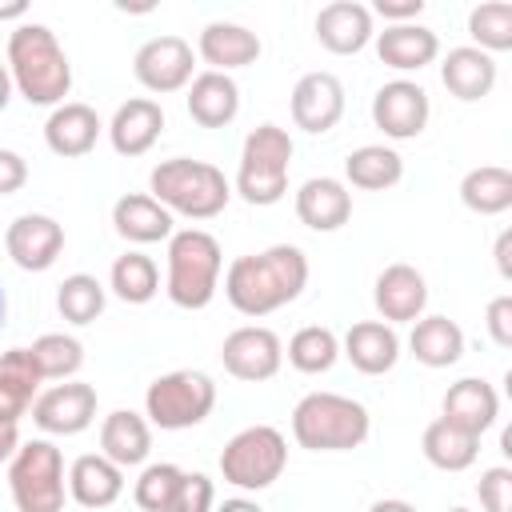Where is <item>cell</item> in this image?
<instances>
[{
  "label": "cell",
  "mask_w": 512,
  "mask_h": 512,
  "mask_svg": "<svg viewBox=\"0 0 512 512\" xmlns=\"http://www.w3.org/2000/svg\"><path fill=\"white\" fill-rule=\"evenodd\" d=\"M308 284V256L296 244L236 256L224 276V296L240 316H268L292 304Z\"/></svg>",
  "instance_id": "1"
},
{
  "label": "cell",
  "mask_w": 512,
  "mask_h": 512,
  "mask_svg": "<svg viewBox=\"0 0 512 512\" xmlns=\"http://www.w3.org/2000/svg\"><path fill=\"white\" fill-rule=\"evenodd\" d=\"M8 76L28 104L60 108L72 92V64L48 24H20L8 36Z\"/></svg>",
  "instance_id": "2"
},
{
  "label": "cell",
  "mask_w": 512,
  "mask_h": 512,
  "mask_svg": "<svg viewBox=\"0 0 512 512\" xmlns=\"http://www.w3.org/2000/svg\"><path fill=\"white\" fill-rule=\"evenodd\" d=\"M152 184V200H160L168 212H180L188 220H212L228 208L232 200V184L224 180V172L208 160H192V156H176V160H160L148 176Z\"/></svg>",
  "instance_id": "3"
},
{
  "label": "cell",
  "mask_w": 512,
  "mask_h": 512,
  "mask_svg": "<svg viewBox=\"0 0 512 512\" xmlns=\"http://www.w3.org/2000/svg\"><path fill=\"white\" fill-rule=\"evenodd\" d=\"M372 432L368 408L340 392H308L292 408V436L308 452H348Z\"/></svg>",
  "instance_id": "4"
},
{
  "label": "cell",
  "mask_w": 512,
  "mask_h": 512,
  "mask_svg": "<svg viewBox=\"0 0 512 512\" xmlns=\"http://www.w3.org/2000/svg\"><path fill=\"white\" fill-rule=\"evenodd\" d=\"M220 244L204 228H184L168 236V300L176 308H208L220 284Z\"/></svg>",
  "instance_id": "5"
},
{
  "label": "cell",
  "mask_w": 512,
  "mask_h": 512,
  "mask_svg": "<svg viewBox=\"0 0 512 512\" xmlns=\"http://www.w3.org/2000/svg\"><path fill=\"white\" fill-rule=\"evenodd\" d=\"M288 164H292V136L280 124H256L240 152L236 192L248 204H280L288 192Z\"/></svg>",
  "instance_id": "6"
},
{
  "label": "cell",
  "mask_w": 512,
  "mask_h": 512,
  "mask_svg": "<svg viewBox=\"0 0 512 512\" xmlns=\"http://www.w3.org/2000/svg\"><path fill=\"white\" fill-rule=\"evenodd\" d=\"M216 404V384L208 372L200 368H176L164 372L148 384L144 392V416L156 428L180 432V428H196Z\"/></svg>",
  "instance_id": "7"
},
{
  "label": "cell",
  "mask_w": 512,
  "mask_h": 512,
  "mask_svg": "<svg viewBox=\"0 0 512 512\" xmlns=\"http://www.w3.org/2000/svg\"><path fill=\"white\" fill-rule=\"evenodd\" d=\"M8 488L20 512L64 508V456L52 440H28L8 460Z\"/></svg>",
  "instance_id": "8"
},
{
  "label": "cell",
  "mask_w": 512,
  "mask_h": 512,
  "mask_svg": "<svg viewBox=\"0 0 512 512\" xmlns=\"http://www.w3.org/2000/svg\"><path fill=\"white\" fill-rule=\"evenodd\" d=\"M288 464V444L272 424H252L236 432L220 452V476L240 492H260L280 480Z\"/></svg>",
  "instance_id": "9"
},
{
  "label": "cell",
  "mask_w": 512,
  "mask_h": 512,
  "mask_svg": "<svg viewBox=\"0 0 512 512\" xmlns=\"http://www.w3.org/2000/svg\"><path fill=\"white\" fill-rule=\"evenodd\" d=\"M196 56L184 36H152L136 48L132 72L148 92H180L192 80Z\"/></svg>",
  "instance_id": "10"
},
{
  "label": "cell",
  "mask_w": 512,
  "mask_h": 512,
  "mask_svg": "<svg viewBox=\"0 0 512 512\" xmlns=\"http://www.w3.org/2000/svg\"><path fill=\"white\" fill-rule=\"evenodd\" d=\"M220 360L224 368L236 376V380H248V384H260V380H272L280 372V360H284V344L272 328L264 324H244L236 332L224 336V348H220Z\"/></svg>",
  "instance_id": "11"
},
{
  "label": "cell",
  "mask_w": 512,
  "mask_h": 512,
  "mask_svg": "<svg viewBox=\"0 0 512 512\" xmlns=\"http://www.w3.org/2000/svg\"><path fill=\"white\" fill-rule=\"evenodd\" d=\"M32 420L52 436H76L96 420V388L84 380L52 384L32 400Z\"/></svg>",
  "instance_id": "12"
},
{
  "label": "cell",
  "mask_w": 512,
  "mask_h": 512,
  "mask_svg": "<svg viewBox=\"0 0 512 512\" xmlns=\"http://www.w3.org/2000/svg\"><path fill=\"white\" fill-rule=\"evenodd\" d=\"M428 112H432L428 92L420 84H412V80H388L372 96V124L392 140L420 136L424 124H428Z\"/></svg>",
  "instance_id": "13"
},
{
  "label": "cell",
  "mask_w": 512,
  "mask_h": 512,
  "mask_svg": "<svg viewBox=\"0 0 512 512\" xmlns=\"http://www.w3.org/2000/svg\"><path fill=\"white\" fill-rule=\"evenodd\" d=\"M4 248H8V256H12L16 268L44 272V268L56 264V256L64 248V228H60V220H52L44 212H24V216H16L8 224Z\"/></svg>",
  "instance_id": "14"
},
{
  "label": "cell",
  "mask_w": 512,
  "mask_h": 512,
  "mask_svg": "<svg viewBox=\"0 0 512 512\" xmlns=\"http://www.w3.org/2000/svg\"><path fill=\"white\" fill-rule=\"evenodd\" d=\"M344 116V84L332 72H308L296 80L292 88V120L296 128L320 136L328 128H336Z\"/></svg>",
  "instance_id": "15"
},
{
  "label": "cell",
  "mask_w": 512,
  "mask_h": 512,
  "mask_svg": "<svg viewBox=\"0 0 512 512\" xmlns=\"http://www.w3.org/2000/svg\"><path fill=\"white\" fill-rule=\"evenodd\" d=\"M372 300H376V312L384 316V324H416L428 304V284L412 264H388L376 276Z\"/></svg>",
  "instance_id": "16"
},
{
  "label": "cell",
  "mask_w": 512,
  "mask_h": 512,
  "mask_svg": "<svg viewBox=\"0 0 512 512\" xmlns=\"http://www.w3.org/2000/svg\"><path fill=\"white\" fill-rule=\"evenodd\" d=\"M372 12L368 4H356V0H332L316 12V40L336 52V56H352L360 52L368 40H372Z\"/></svg>",
  "instance_id": "17"
},
{
  "label": "cell",
  "mask_w": 512,
  "mask_h": 512,
  "mask_svg": "<svg viewBox=\"0 0 512 512\" xmlns=\"http://www.w3.org/2000/svg\"><path fill=\"white\" fill-rule=\"evenodd\" d=\"M164 132V108L152 96H132L116 108L108 124V140L120 156H144Z\"/></svg>",
  "instance_id": "18"
},
{
  "label": "cell",
  "mask_w": 512,
  "mask_h": 512,
  "mask_svg": "<svg viewBox=\"0 0 512 512\" xmlns=\"http://www.w3.org/2000/svg\"><path fill=\"white\" fill-rule=\"evenodd\" d=\"M296 216L312 232H336L352 216V192L336 176H312L296 192Z\"/></svg>",
  "instance_id": "19"
},
{
  "label": "cell",
  "mask_w": 512,
  "mask_h": 512,
  "mask_svg": "<svg viewBox=\"0 0 512 512\" xmlns=\"http://www.w3.org/2000/svg\"><path fill=\"white\" fill-rule=\"evenodd\" d=\"M196 52L204 56L208 72H232V68H248L260 60V36L248 32L244 24L212 20V24H204Z\"/></svg>",
  "instance_id": "20"
},
{
  "label": "cell",
  "mask_w": 512,
  "mask_h": 512,
  "mask_svg": "<svg viewBox=\"0 0 512 512\" xmlns=\"http://www.w3.org/2000/svg\"><path fill=\"white\" fill-rule=\"evenodd\" d=\"M496 416H500V396L480 376H464L444 392V420L472 436H484L496 424Z\"/></svg>",
  "instance_id": "21"
},
{
  "label": "cell",
  "mask_w": 512,
  "mask_h": 512,
  "mask_svg": "<svg viewBox=\"0 0 512 512\" xmlns=\"http://www.w3.org/2000/svg\"><path fill=\"white\" fill-rule=\"evenodd\" d=\"M100 116L92 104H80V100H64L60 108H52V116L44 120V140L56 156H84L96 148V136H100Z\"/></svg>",
  "instance_id": "22"
},
{
  "label": "cell",
  "mask_w": 512,
  "mask_h": 512,
  "mask_svg": "<svg viewBox=\"0 0 512 512\" xmlns=\"http://www.w3.org/2000/svg\"><path fill=\"white\" fill-rule=\"evenodd\" d=\"M376 56L396 72H420L440 56V36L424 24H388L376 32Z\"/></svg>",
  "instance_id": "23"
},
{
  "label": "cell",
  "mask_w": 512,
  "mask_h": 512,
  "mask_svg": "<svg viewBox=\"0 0 512 512\" xmlns=\"http://www.w3.org/2000/svg\"><path fill=\"white\" fill-rule=\"evenodd\" d=\"M344 356L364 376H384L400 360V336L384 320H356L344 336Z\"/></svg>",
  "instance_id": "24"
},
{
  "label": "cell",
  "mask_w": 512,
  "mask_h": 512,
  "mask_svg": "<svg viewBox=\"0 0 512 512\" xmlns=\"http://www.w3.org/2000/svg\"><path fill=\"white\" fill-rule=\"evenodd\" d=\"M152 452V428L140 412L116 408L100 424V456H108L116 468H136Z\"/></svg>",
  "instance_id": "25"
},
{
  "label": "cell",
  "mask_w": 512,
  "mask_h": 512,
  "mask_svg": "<svg viewBox=\"0 0 512 512\" xmlns=\"http://www.w3.org/2000/svg\"><path fill=\"white\" fill-rule=\"evenodd\" d=\"M120 492H124V468H116L108 456L88 452V456L72 460V468H68V496L80 508H108V504L120 500Z\"/></svg>",
  "instance_id": "26"
},
{
  "label": "cell",
  "mask_w": 512,
  "mask_h": 512,
  "mask_svg": "<svg viewBox=\"0 0 512 512\" xmlns=\"http://www.w3.org/2000/svg\"><path fill=\"white\" fill-rule=\"evenodd\" d=\"M440 80H444V88H448L456 100H464V104L484 100V96L496 88V60H492L488 52L472 48V44L448 48V56H444V64H440Z\"/></svg>",
  "instance_id": "27"
},
{
  "label": "cell",
  "mask_w": 512,
  "mask_h": 512,
  "mask_svg": "<svg viewBox=\"0 0 512 512\" xmlns=\"http://www.w3.org/2000/svg\"><path fill=\"white\" fill-rule=\"evenodd\" d=\"M240 112V88L228 72H200L188 88V116L200 128H224Z\"/></svg>",
  "instance_id": "28"
},
{
  "label": "cell",
  "mask_w": 512,
  "mask_h": 512,
  "mask_svg": "<svg viewBox=\"0 0 512 512\" xmlns=\"http://www.w3.org/2000/svg\"><path fill=\"white\" fill-rule=\"evenodd\" d=\"M112 224L132 244H156L172 236V212L148 192H128L112 204Z\"/></svg>",
  "instance_id": "29"
},
{
  "label": "cell",
  "mask_w": 512,
  "mask_h": 512,
  "mask_svg": "<svg viewBox=\"0 0 512 512\" xmlns=\"http://www.w3.org/2000/svg\"><path fill=\"white\" fill-rule=\"evenodd\" d=\"M40 388V372L32 368L28 348H8L0 356V424H20Z\"/></svg>",
  "instance_id": "30"
},
{
  "label": "cell",
  "mask_w": 512,
  "mask_h": 512,
  "mask_svg": "<svg viewBox=\"0 0 512 512\" xmlns=\"http://www.w3.org/2000/svg\"><path fill=\"white\" fill-rule=\"evenodd\" d=\"M408 348L424 368H448V364H456L464 356V332L448 316H420L412 324Z\"/></svg>",
  "instance_id": "31"
},
{
  "label": "cell",
  "mask_w": 512,
  "mask_h": 512,
  "mask_svg": "<svg viewBox=\"0 0 512 512\" xmlns=\"http://www.w3.org/2000/svg\"><path fill=\"white\" fill-rule=\"evenodd\" d=\"M420 448H424V456H428L432 468H440V472H464L480 456V436H472V432H464V428H456V424H448L440 416V420H432L424 428Z\"/></svg>",
  "instance_id": "32"
},
{
  "label": "cell",
  "mask_w": 512,
  "mask_h": 512,
  "mask_svg": "<svg viewBox=\"0 0 512 512\" xmlns=\"http://www.w3.org/2000/svg\"><path fill=\"white\" fill-rule=\"evenodd\" d=\"M344 176L352 188H364V192H384L392 184H400L404 176V160L396 148H384V144H364L356 152H348L344 160Z\"/></svg>",
  "instance_id": "33"
},
{
  "label": "cell",
  "mask_w": 512,
  "mask_h": 512,
  "mask_svg": "<svg viewBox=\"0 0 512 512\" xmlns=\"http://www.w3.org/2000/svg\"><path fill=\"white\" fill-rule=\"evenodd\" d=\"M460 200L464 208L480 216H500L512 208V172L500 164H480L460 180Z\"/></svg>",
  "instance_id": "34"
},
{
  "label": "cell",
  "mask_w": 512,
  "mask_h": 512,
  "mask_svg": "<svg viewBox=\"0 0 512 512\" xmlns=\"http://www.w3.org/2000/svg\"><path fill=\"white\" fill-rule=\"evenodd\" d=\"M108 284L124 304H148L160 292V268L144 252H124V256H116Z\"/></svg>",
  "instance_id": "35"
},
{
  "label": "cell",
  "mask_w": 512,
  "mask_h": 512,
  "mask_svg": "<svg viewBox=\"0 0 512 512\" xmlns=\"http://www.w3.org/2000/svg\"><path fill=\"white\" fill-rule=\"evenodd\" d=\"M28 356H32V368L40 372V380H72L84 364V344L64 332H44L40 340H32Z\"/></svg>",
  "instance_id": "36"
},
{
  "label": "cell",
  "mask_w": 512,
  "mask_h": 512,
  "mask_svg": "<svg viewBox=\"0 0 512 512\" xmlns=\"http://www.w3.org/2000/svg\"><path fill=\"white\" fill-rule=\"evenodd\" d=\"M336 356H340V340H336L332 328L308 324V328H300V332L288 340V364H292L296 372H304V376L328 372V368L336 364Z\"/></svg>",
  "instance_id": "37"
},
{
  "label": "cell",
  "mask_w": 512,
  "mask_h": 512,
  "mask_svg": "<svg viewBox=\"0 0 512 512\" xmlns=\"http://www.w3.org/2000/svg\"><path fill=\"white\" fill-rule=\"evenodd\" d=\"M468 36L480 52H508L512 48V4L508 0H484L468 12Z\"/></svg>",
  "instance_id": "38"
},
{
  "label": "cell",
  "mask_w": 512,
  "mask_h": 512,
  "mask_svg": "<svg viewBox=\"0 0 512 512\" xmlns=\"http://www.w3.org/2000/svg\"><path fill=\"white\" fill-rule=\"evenodd\" d=\"M56 308L68 324H92L104 312V284L88 272H72L56 288Z\"/></svg>",
  "instance_id": "39"
},
{
  "label": "cell",
  "mask_w": 512,
  "mask_h": 512,
  "mask_svg": "<svg viewBox=\"0 0 512 512\" xmlns=\"http://www.w3.org/2000/svg\"><path fill=\"white\" fill-rule=\"evenodd\" d=\"M180 480H184V472H180L176 464H168V460L148 464V468L140 472L136 488H132V500H136L144 512H168V508H172V496H176V488H180Z\"/></svg>",
  "instance_id": "40"
},
{
  "label": "cell",
  "mask_w": 512,
  "mask_h": 512,
  "mask_svg": "<svg viewBox=\"0 0 512 512\" xmlns=\"http://www.w3.org/2000/svg\"><path fill=\"white\" fill-rule=\"evenodd\" d=\"M476 492H480L484 512H512V468H504V464L484 468Z\"/></svg>",
  "instance_id": "41"
},
{
  "label": "cell",
  "mask_w": 512,
  "mask_h": 512,
  "mask_svg": "<svg viewBox=\"0 0 512 512\" xmlns=\"http://www.w3.org/2000/svg\"><path fill=\"white\" fill-rule=\"evenodd\" d=\"M212 504H216L212 480L204 472H184V480H180L168 512H212Z\"/></svg>",
  "instance_id": "42"
},
{
  "label": "cell",
  "mask_w": 512,
  "mask_h": 512,
  "mask_svg": "<svg viewBox=\"0 0 512 512\" xmlns=\"http://www.w3.org/2000/svg\"><path fill=\"white\" fill-rule=\"evenodd\" d=\"M484 324H488V336H492L500 348H512V296H496V300H488Z\"/></svg>",
  "instance_id": "43"
},
{
  "label": "cell",
  "mask_w": 512,
  "mask_h": 512,
  "mask_svg": "<svg viewBox=\"0 0 512 512\" xmlns=\"http://www.w3.org/2000/svg\"><path fill=\"white\" fill-rule=\"evenodd\" d=\"M24 180H28V164H24V156L12 152V148H0V196L20 192Z\"/></svg>",
  "instance_id": "44"
},
{
  "label": "cell",
  "mask_w": 512,
  "mask_h": 512,
  "mask_svg": "<svg viewBox=\"0 0 512 512\" xmlns=\"http://www.w3.org/2000/svg\"><path fill=\"white\" fill-rule=\"evenodd\" d=\"M368 12L392 20V24H412L420 12H424V0H376Z\"/></svg>",
  "instance_id": "45"
},
{
  "label": "cell",
  "mask_w": 512,
  "mask_h": 512,
  "mask_svg": "<svg viewBox=\"0 0 512 512\" xmlns=\"http://www.w3.org/2000/svg\"><path fill=\"white\" fill-rule=\"evenodd\" d=\"M16 448H20V432H16V424H0V464L12 460Z\"/></svg>",
  "instance_id": "46"
},
{
  "label": "cell",
  "mask_w": 512,
  "mask_h": 512,
  "mask_svg": "<svg viewBox=\"0 0 512 512\" xmlns=\"http://www.w3.org/2000/svg\"><path fill=\"white\" fill-rule=\"evenodd\" d=\"M508 248H512V232H500V240H496V268H500V276H512Z\"/></svg>",
  "instance_id": "47"
},
{
  "label": "cell",
  "mask_w": 512,
  "mask_h": 512,
  "mask_svg": "<svg viewBox=\"0 0 512 512\" xmlns=\"http://www.w3.org/2000/svg\"><path fill=\"white\" fill-rule=\"evenodd\" d=\"M216 512H264L256 500H248V496H232V500H224Z\"/></svg>",
  "instance_id": "48"
},
{
  "label": "cell",
  "mask_w": 512,
  "mask_h": 512,
  "mask_svg": "<svg viewBox=\"0 0 512 512\" xmlns=\"http://www.w3.org/2000/svg\"><path fill=\"white\" fill-rule=\"evenodd\" d=\"M368 512H416L408 500H376Z\"/></svg>",
  "instance_id": "49"
},
{
  "label": "cell",
  "mask_w": 512,
  "mask_h": 512,
  "mask_svg": "<svg viewBox=\"0 0 512 512\" xmlns=\"http://www.w3.org/2000/svg\"><path fill=\"white\" fill-rule=\"evenodd\" d=\"M24 12H28L24 0H8V4H0V20H20Z\"/></svg>",
  "instance_id": "50"
},
{
  "label": "cell",
  "mask_w": 512,
  "mask_h": 512,
  "mask_svg": "<svg viewBox=\"0 0 512 512\" xmlns=\"http://www.w3.org/2000/svg\"><path fill=\"white\" fill-rule=\"evenodd\" d=\"M8 100H12V76H8V68L0 64V112L8 108Z\"/></svg>",
  "instance_id": "51"
},
{
  "label": "cell",
  "mask_w": 512,
  "mask_h": 512,
  "mask_svg": "<svg viewBox=\"0 0 512 512\" xmlns=\"http://www.w3.org/2000/svg\"><path fill=\"white\" fill-rule=\"evenodd\" d=\"M4 308H8V304H4V288H0V324H4Z\"/></svg>",
  "instance_id": "52"
},
{
  "label": "cell",
  "mask_w": 512,
  "mask_h": 512,
  "mask_svg": "<svg viewBox=\"0 0 512 512\" xmlns=\"http://www.w3.org/2000/svg\"><path fill=\"white\" fill-rule=\"evenodd\" d=\"M448 512H468V508H448Z\"/></svg>",
  "instance_id": "53"
}]
</instances>
